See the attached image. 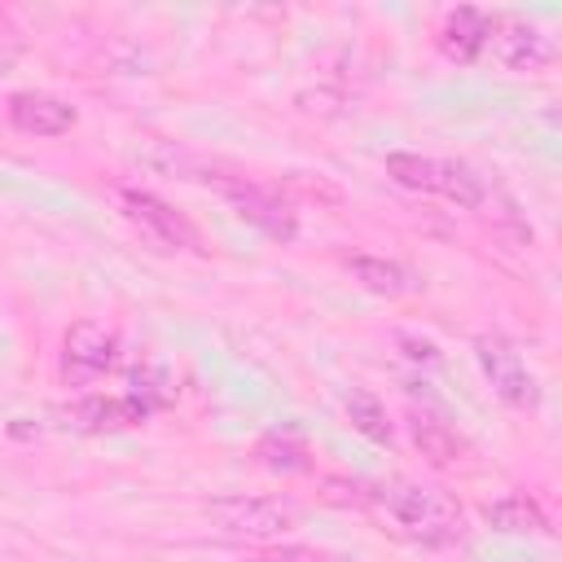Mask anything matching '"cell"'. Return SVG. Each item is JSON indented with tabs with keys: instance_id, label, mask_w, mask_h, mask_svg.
Segmentation results:
<instances>
[{
	"instance_id": "1",
	"label": "cell",
	"mask_w": 562,
	"mask_h": 562,
	"mask_svg": "<svg viewBox=\"0 0 562 562\" xmlns=\"http://www.w3.org/2000/svg\"><path fill=\"white\" fill-rule=\"evenodd\" d=\"M378 505L391 514V522L404 536H413L422 544H457L465 536V514L443 487L400 479V483L378 487Z\"/></svg>"
},
{
	"instance_id": "2",
	"label": "cell",
	"mask_w": 562,
	"mask_h": 562,
	"mask_svg": "<svg viewBox=\"0 0 562 562\" xmlns=\"http://www.w3.org/2000/svg\"><path fill=\"white\" fill-rule=\"evenodd\" d=\"M386 176H391L395 184H404V189L439 193V198H448V202H457V206H465V211H474V206L487 198L483 180H479L465 162H457V158H435V154L395 149V154H386Z\"/></svg>"
},
{
	"instance_id": "3",
	"label": "cell",
	"mask_w": 562,
	"mask_h": 562,
	"mask_svg": "<svg viewBox=\"0 0 562 562\" xmlns=\"http://www.w3.org/2000/svg\"><path fill=\"white\" fill-rule=\"evenodd\" d=\"M206 518L233 540H277L281 531L299 527V505L285 496H224L211 501Z\"/></svg>"
},
{
	"instance_id": "4",
	"label": "cell",
	"mask_w": 562,
	"mask_h": 562,
	"mask_svg": "<svg viewBox=\"0 0 562 562\" xmlns=\"http://www.w3.org/2000/svg\"><path fill=\"white\" fill-rule=\"evenodd\" d=\"M474 356H479V369L487 373L492 391L514 404V408H536L540 404V386H536V373L527 369V360L518 356V347L501 334H479L474 338Z\"/></svg>"
},
{
	"instance_id": "5",
	"label": "cell",
	"mask_w": 562,
	"mask_h": 562,
	"mask_svg": "<svg viewBox=\"0 0 562 562\" xmlns=\"http://www.w3.org/2000/svg\"><path fill=\"white\" fill-rule=\"evenodd\" d=\"M123 202V215L158 246L167 250H202V233L189 215H180L171 202H162L158 193H145V189H123L119 193Z\"/></svg>"
},
{
	"instance_id": "6",
	"label": "cell",
	"mask_w": 562,
	"mask_h": 562,
	"mask_svg": "<svg viewBox=\"0 0 562 562\" xmlns=\"http://www.w3.org/2000/svg\"><path fill=\"white\" fill-rule=\"evenodd\" d=\"M487 48L492 57L505 66V70H544L553 61V40L527 22V18H514V13H492V35H487Z\"/></svg>"
},
{
	"instance_id": "7",
	"label": "cell",
	"mask_w": 562,
	"mask_h": 562,
	"mask_svg": "<svg viewBox=\"0 0 562 562\" xmlns=\"http://www.w3.org/2000/svg\"><path fill=\"white\" fill-rule=\"evenodd\" d=\"M215 184H220V193L233 202V211H237L246 224H255V228L268 233L272 241H294L299 220H294L290 202H281L272 189L250 184V180H215Z\"/></svg>"
},
{
	"instance_id": "8",
	"label": "cell",
	"mask_w": 562,
	"mask_h": 562,
	"mask_svg": "<svg viewBox=\"0 0 562 562\" xmlns=\"http://www.w3.org/2000/svg\"><path fill=\"white\" fill-rule=\"evenodd\" d=\"M114 351H119V342H114V334L105 325L75 321L66 329V338H61V378L70 386H83V382L101 378L114 364Z\"/></svg>"
},
{
	"instance_id": "9",
	"label": "cell",
	"mask_w": 562,
	"mask_h": 562,
	"mask_svg": "<svg viewBox=\"0 0 562 562\" xmlns=\"http://www.w3.org/2000/svg\"><path fill=\"white\" fill-rule=\"evenodd\" d=\"M487 35H492V13L487 9H474V4H461V9H448L439 31H435V44L448 61H474L487 53Z\"/></svg>"
},
{
	"instance_id": "10",
	"label": "cell",
	"mask_w": 562,
	"mask_h": 562,
	"mask_svg": "<svg viewBox=\"0 0 562 562\" xmlns=\"http://www.w3.org/2000/svg\"><path fill=\"white\" fill-rule=\"evenodd\" d=\"M75 105L53 92H18L9 97V123L26 136H66L75 127Z\"/></svg>"
},
{
	"instance_id": "11",
	"label": "cell",
	"mask_w": 562,
	"mask_h": 562,
	"mask_svg": "<svg viewBox=\"0 0 562 562\" xmlns=\"http://www.w3.org/2000/svg\"><path fill=\"white\" fill-rule=\"evenodd\" d=\"M66 417H75L79 430H119V426H132V422H145L149 408L136 400V395H119V400H105V395H88L79 404L66 408Z\"/></svg>"
},
{
	"instance_id": "12",
	"label": "cell",
	"mask_w": 562,
	"mask_h": 562,
	"mask_svg": "<svg viewBox=\"0 0 562 562\" xmlns=\"http://www.w3.org/2000/svg\"><path fill=\"white\" fill-rule=\"evenodd\" d=\"M483 522L492 531H505V536H544L549 531L540 505L531 496H522V492H509L501 501H487L483 505Z\"/></svg>"
},
{
	"instance_id": "13",
	"label": "cell",
	"mask_w": 562,
	"mask_h": 562,
	"mask_svg": "<svg viewBox=\"0 0 562 562\" xmlns=\"http://www.w3.org/2000/svg\"><path fill=\"white\" fill-rule=\"evenodd\" d=\"M413 443L422 448V457L430 465H452L465 452L461 435L443 417H435V413H413Z\"/></svg>"
},
{
	"instance_id": "14",
	"label": "cell",
	"mask_w": 562,
	"mask_h": 562,
	"mask_svg": "<svg viewBox=\"0 0 562 562\" xmlns=\"http://www.w3.org/2000/svg\"><path fill=\"white\" fill-rule=\"evenodd\" d=\"M255 457H259L268 470H277V474L307 470V443H303V435L290 430V426H285V430H268V435L259 439Z\"/></svg>"
},
{
	"instance_id": "15",
	"label": "cell",
	"mask_w": 562,
	"mask_h": 562,
	"mask_svg": "<svg viewBox=\"0 0 562 562\" xmlns=\"http://www.w3.org/2000/svg\"><path fill=\"white\" fill-rule=\"evenodd\" d=\"M347 268H351V277H356L364 290H373V294H386V299H395V294H404V290H408V272H404L395 259L356 255Z\"/></svg>"
},
{
	"instance_id": "16",
	"label": "cell",
	"mask_w": 562,
	"mask_h": 562,
	"mask_svg": "<svg viewBox=\"0 0 562 562\" xmlns=\"http://www.w3.org/2000/svg\"><path fill=\"white\" fill-rule=\"evenodd\" d=\"M342 404H347L351 426H356L364 439H373V443H391V417H386V408H382V400H378L373 391L351 386Z\"/></svg>"
},
{
	"instance_id": "17",
	"label": "cell",
	"mask_w": 562,
	"mask_h": 562,
	"mask_svg": "<svg viewBox=\"0 0 562 562\" xmlns=\"http://www.w3.org/2000/svg\"><path fill=\"white\" fill-rule=\"evenodd\" d=\"M259 562H351V558L316 544H277V549H263Z\"/></svg>"
},
{
	"instance_id": "18",
	"label": "cell",
	"mask_w": 562,
	"mask_h": 562,
	"mask_svg": "<svg viewBox=\"0 0 562 562\" xmlns=\"http://www.w3.org/2000/svg\"><path fill=\"white\" fill-rule=\"evenodd\" d=\"M18 57H22V31H18V22L0 9V75H9Z\"/></svg>"
}]
</instances>
